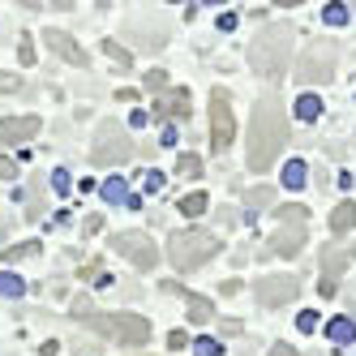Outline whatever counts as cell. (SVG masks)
Returning <instances> with one entry per match:
<instances>
[{
	"label": "cell",
	"mask_w": 356,
	"mask_h": 356,
	"mask_svg": "<svg viewBox=\"0 0 356 356\" xmlns=\"http://www.w3.org/2000/svg\"><path fill=\"white\" fill-rule=\"evenodd\" d=\"M352 258H356V249L352 245H343V241H335V245H326L322 249V296H335L339 292V275L352 266Z\"/></svg>",
	"instance_id": "obj_10"
},
{
	"label": "cell",
	"mask_w": 356,
	"mask_h": 356,
	"mask_svg": "<svg viewBox=\"0 0 356 356\" xmlns=\"http://www.w3.org/2000/svg\"><path fill=\"white\" fill-rule=\"evenodd\" d=\"M159 185H163V172H150V176H146V189H150V193H155Z\"/></svg>",
	"instance_id": "obj_36"
},
{
	"label": "cell",
	"mask_w": 356,
	"mask_h": 356,
	"mask_svg": "<svg viewBox=\"0 0 356 356\" xmlns=\"http://www.w3.org/2000/svg\"><path fill=\"white\" fill-rule=\"evenodd\" d=\"M211 318H215V305H211L207 296L189 292V322H211Z\"/></svg>",
	"instance_id": "obj_17"
},
{
	"label": "cell",
	"mask_w": 356,
	"mask_h": 356,
	"mask_svg": "<svg viewBox=\"0 0 356 356\" xmlns=\"http://www.w3.org/2000/svg\"><path fill=\"white\" fill-rule=\"evenodd\" d=\"M270 202H275V189H270V185H262V189H253V193H249V207H253V211L270 207Z\"/></svg>",
	"instance_id": "obj_25"
},
{
	"label": "cell",
	"mask_w": 356,
	"mask_h": 356,
	"mask_svg": "<svg viewBox=\"0 0 356 356\" xmlns=\"http://www.w3.org/2000/svg\"><path fill=\"white\" fill-rule=\"evenodd\" d=\"M39 134V116H5L0 120V146H22Z\"/></svg>",
	"instance_id": "obj_12"
},
{
	"label": "cell",
	"mask_w": 356,
	"mask_h": 356,
	"mask_svg": "<svg viewBox=\"0 0 356 356\" xmlns=\"http://www.w3.org/2000/svg\"><path fill=\"white\" fill-rule=\"evenodd\" d=\"M73 318H78L82 326H90V330H99L104 339H116L120 348L150 343V322L146 318H138V314H104V309H95L90 296L73 300Z\"/></svg>",
	"instance_id": "obj_2"
},
{
	"label": "cell",
	"mask_w": 356,
	"mask_h": 356,
	"mask_svg": "<svg viewBox=\"0 0 356 356\" xmlns=\"http://www.w3.org/2000/svg\"><path fill=\"white\" fill-rule=\"evenodd\" d=\"M138 356H150V352H138Z\"/></svg>",
	"instance_id": "obj_38"
},
{
	"label": "cell",
	"mask_w": 356,
	"mask_h": 356,
	"mask_svg": "<svg viewBox=\"0 0 356 356\" xmlns=\"http://www.w3.org/2000/svg\"><path fill=\"white\" fill-rule=\"evenodd\" d=\"M305 207H284L279 211V232L266 241L270 253H279V258H296V253L305 249Z\"/></svg>",
	"instance_id": "obj_6"
},
{
	"label": "cell",
	"mask_w": 356,
	"mask_h": 356,
	"mask_svg": "<svg viewBox=\"0 0 356 356\" xmlns=\"http://www.w3.org/2000/svg\"><path fill=\"white\" fill-rule=\"evenodd\" d=\"M193 352H197V356H215V352H219V343H215V339H197V343H193Z\"/></svg>",
	"instance_id": "obj_29"
},
{
	"label": "cell",
	"mask_w": 356,
	"mask_h": 356,
	"mask_svg": "<svg viewBox=\"0 0 356 356\" xmlns=\"http://www.w3.org/2000/svg\"><path fill=\"white\" fill-rule=\"evenodd\" d=\"M296 326L305 330V335H314V330H318V314H314V309H300V314H296Z\"/></svg>",
	"instance_id": "obj_27"
},
{
	"label": "cell",
	"mask_w": 356,
	"mask_h": 356,
	"mask_svg": "<svg viewBox=\"0 0 356 356\" xmlns=\"http://www.w3.org/2000/svg\"><path fill=\"white\" fill-rule=\"evenodd\" d=\"M236 138V120H232V99L227 90H211V146L227 150Z\"/></svg>",
	"instance_id": "obj_9"
},
{
	"label": "cell",
	"mask_w": 356,
	"mask_h": 356,
	"mask_svg": "<svg viewBox=\"0 0 356 356\" xmlns=\"http://www.w3.org/2000/svg\"><path fill=\"white\" fill-rule=\"evenodd\" d=\"M352 227H356V202H339V207L330 211V232L343 236V232H352Z\"/></svg>",
	"instance_id": "obj_15"
},
{
	"label": "cell",
	"mask_w": 356,
	"mask_h": 356,
	"mask_svg": "<svg viewBox=\"0 0 356 356\" xmlns=\"http://www.w3.org/2000/svg\"><path fill=\"white\" fill-rule=\"evenodd\" d=\"M266 356H296V348H292V343H275Z\"/></svg>",
	"instance_id": "obj_35"
},
{
	"label": "cell",
	"mask_w": 356,
	"mask_h": 356,
	"mask_svg": "<svg viewBox=\"0 0 356 356\" xmlns=\"http://www.w3.org/2000/svg\"><path fill=\"white\" fill-rule=\"evenodd\" d=\"M215 249H219V241H215L211 232L189 227V232H172V241H168V258H172L176 270H197L207 258H215Z\"/></svg>",
	"instance_id": "obj_4"
},
{
	"label": "cell",
	"mask_w": 356,
	"mask_h": 356,
	"mask_svg": "<svg viewBox=\"0 0 356 356\" xmlns=\"http://www.w3.org/2000/svg\"><path fill=\"white\" fill-rule=\"evenodd\" d=\"M292 22H270L253 35L249 43V65L253 73H262V78H279V73H288V56H292Z\"/></svg>",
	"instance_id": "obj_3"
},
{
	"label": "cell",
	"mask_w": 356,
	"mask_h": 356,
	"mask_svg": "<svg viewBox=\"0 0 356 356\" xmlns=\"http://www.w3.org/2000/svg\"><path fill=\"white\" fill-rule=\"evenodd\" d=\"M17 56H22V65H35V47H31V39H22V47H17Z\"/></svg>",
	"instance_id": "obj_32"
},
{
	"label": "cell",
	"mask_w": 356,
	"mask_h": 356,
	"mask_svg": "<svg viewBox=\"0 0 356 356\" xmlns=\"http://www.w3.org/2000/svg\"><path fill=\"white\" fill-rule=\"evenodd\" d=\"M13 176H17V163L5 155V159H0V181H13Z\"/></svg>",
	"instance_id": "obj_30"
},
{
	"label": "cell",
	"mask_w": 356,
	"mask_h": 356,
	"mask_svg": "<svg viewBox=\"0 0 356 356\" xmlns=\"http://www.w3.org/2000/svg\"><path fill=\"white\" fill-rule=\"evenodd\" d=\"M22 288L26 284H22L13 270H0V296H22Z\"/></svg>",
	"instance_id": "obj_21"
},
{
	"label": "cell",
	"mask_w": 356,
	"mask_h": 356,
	"mask_svg": "<svg viewBox=\"0 0 356 356\" xmlns=\"http://www.w3.org/2000/svg\"><path fill=\"white\" fill-rule=\"evenodd\" d=\"M104 202H112V207L129 202V193H124V181H108V185H104Z\"/></svg>",
	"instance_id": "obj_23"
},
{
	"label": "cell",
	"mask_w": 356,
	"mask_h": 356,
	"mask_svg": "<svg viewBox=\"0 0 356 356\" xmlns=\"http://www.w3.org/2000/svg\"><path fill=\"white\" fill-rule=\"evenodd\" d=\"M296 292H300V284L292 275H266V279L253 284V296H258V305H266V309H279V305L296 300Z\"/></svg>",
	"instance_id": "obj_11"
},
{
	"label": "cell",
	"mask_w": 356,
	"mask_h": 356,
	"mask_svg": "<svg viewBox=\"0 0 356 356\" xmlns=\"http://www.w3.org/2000/svg\"><path fill=\"white\" fill-rule=\"evenodd\" d=\"M134 138H129V129L124 124H116V120H104L95 129V146H90V163H99V168H116V163H129L134 159Z\"/></svg>",
	"instance_id": "obj_5"
},
{
	"label": "cell",
	"mask_w": 356,
	"mask_h": 356,
	"mask_svg": "<svg viewBox=\"0 0 356 356\" xmlns=\"http://www.w3.org/2000/svg\"><path fill=\"white\" fill-rule=\"evenodd\" d=\"M69 185H73L69 172H52V189H56V193H69Z\"/></svg>",
	"instance_id": "obj_28"
},
{
	"label": "cell",
	"mask_w": 356,
	"mask_h": 356,
	"mask_svg": "<svg viewBox=\"0 0 356 356\" xmlns=\"http://www.w3.org/2000/svg\"><path fill=\"white\" fill-rule=\"evenodd\" d=\"M112 249L129 266H138V270H150V266L159 262V249H155V241H150L146 232H116L112 236Z\"/></svg>",
	"instance_id": "obj_8"
},
{
	"label": "cell",
	"mask_w": 356,
	"mask_h": 356,
	"mask_svg": "<svg viewBox=\"0 0 356 356\" xmlns=\"http://www.w3.org/2000/svg\"><path fill=\"white\" fill-rule=\"evenodd\" d=\"M176 172H181L185 181H197V176H202V159L197 155H181V159H176Z\"/></svg>",
	"instance_id": "obj_19"
},
{
	"label": "cell",
	"mask_w": 356,
	"mask_h": 356,
	"mask_svg": "<svg viewBox=\"0 0 356 356\" xmlns=\"http://www.w3.org/2000/svg\"><path fill=\"white\" fill-rule=\"evenodd\" d=\"M296 116H300V120H318V116H322V99H318V95H300V99H296Z\"/></svg>",
	"instance_id": "obj_18"
},
{
	"label": "cell",
	"mask_w": 356,
	"mask_h": 356,
	"mask_svg": "<svg viewBox=\"0 0 356 356\" xmlns=\"http://www.w3.org/2000/svg\"><path fill=\"white\" fill-rule=\"evenodd\" d=\"M31 253H39V241H26V245H13V249H5V262L13 266L17 258H31Z\"/></svg>",
	"instance_id": "obj_24"
},
{
	"label": "cell",
	"mask_w": 356,
	"mask_h": 356,
	"mask_svg": "<svg viewBox=\"0 0 356 356\" xmlns=\"http://www.w3.org/2000/svg\"><path fill=\"white\" fill-rule=\"evenodd\" d=\"M288 142V112H284V99L279 95H262L253 104V116H249V146H245V159H249V172H270L279 150Z\"/></svg>",
	"instance_id": "obj_1"
},
{
	"label": "cell",
	"mask_w": 356,
	"mask_h": 356,
	"mask_svg": "<svg viewBox=\"0 0 356 356\" xmlns=\"http://www.w3.org/2000/svg\"><path fill=\"white\" fill-rule=\"evenodd\" d=\"M207 207H211L207 193H189V197H181V215H202Z\"/></svg>",
	"instance_id": "obj_20"
},
{
	"label": "cell",
	"mask_w": 356,
	"mask_h": 356,
	"mask_svg": "<svg viewBox=\"0 0 356 356\" xmlns=\"http://www.w3.org/2000/svg\"><path fill=\"white\" fill-rule=\"evenodd\" d=\"M335 65H339V47L335 43H314V47H305V56L296 65V78L305 86H318V82H330L335 78Z\"/></svg>",
	"instance_id": "obj_7"
},
{
	"label": "cell",
	"mask_w": 356,
	"mask_h": 356,
	"mask_svg": "<svg viewBox=\"0 0 356 356\" xmlns=\"http://www.w3.org/2000/svg\"><path fill=\"white\" fill-rule=\"evenodd\" d=\"M146 82H150V90H168V73H159V69H155Z\"/></svg>",
	"instance_id": "obj_33"
},
{
	"label": "cell",
	"mask_w": 356,
	"mask_h": 356,
	"mask_svg": "<svg viewBox=\"0 0 356 356\" xmlns=\"http://www.w3.org/2000/svg\"><path fill=\"white\" fill-rule=\"evenodd\" d=\"M168 348L181 352V348H185V330H172V335H168Z\"/></svg>",
	"instance_id": "obj_34"
},
{
	"label": "cell",
	"mask_w": 356,
	"mask_h": 356,
	"mask_svg": "<svg viewBox=\"0 0 356 356\" xmlns=\"http://www.w3.org/2000/svg\"><path fill=\"white\" fill-rule=\"evenodd\" d=\"M108 56H112V60H116L120 69H124V65H129V52H124V47H116V43H108Z\"/></svg>",
	"instance_id": "obj_31"
},
{
	"label": "cell",
	"mask_w": 356,
	"mask_h": 356,
	"mask_svg": "<svg viewBox=\"0 0 356 356\" xmlns=\"http://www.w3.org/2000/svg\"><path fill=\"white\" fill-rule=\"evenodd\" d=\"M326 339H330V343H352V339H356V322H352V318L326 322Z\"/></svg>",
	"instance_id": "obj_16"
},
{
	"label": "cell",
	"mask_w": 356,
	"mask_h": 356,
	"mask_svg": "<svg viewBox=\"0 0 356 356\" xmlns=\"http://www.w3.org/2000/svg\"><path fill=\"white\" fill-rule=\"evenodd\" d=\"M43 43H47V47H52V52H56V56H65L69 65H82V69H86V52H82V47H78V43H73V39H69L65 31H47V35H43Z\"/></svg>",
	"instance_id": "obj_14"
},
{
	"label": "cell",
	"mask_w": 356,
	"mask_h": 356,
	"mask_svg": "<svg viewBox=\"0 0 356 356\" xmlns=\"http://www.w3.org/2000/svg\"><path fill=\"white\" fill-rule=\"evenodd\" d=\"M284 181H288V189L305 185V163H300V159H288V168H284Z\"/></svg>",
	"instance_id": "obj_22"
},
{
	"label": "cell",
	"mask_w": 356,
	"mask_h": 356,
	"mask_svg": "<svg viewBox=\"0 0 356 356\" xmlns=\"http://www.w3.org/2000/svg\"><path fill=\"white\" fill-rule=\"evenodd\" d=\"M155 120H168V116H185L189 120V90H163V99L155 104V112H150Z\"/></svg>",
	"instance_id": "obj_13"
},
{
	"label": "cell",
	"mask_w": 356,
	"mask_h": 356,
	"mask_svg": "<svg viewBox=\"0 0 356 356\" xmlns=\"http://www.w3.org/2000/svg\"><path fill=\"white\" fill-rule=\"evenodd\" d=\"M99 227H104V219H99V215H90V219H86V227H82V232L90 236V232H99Z\"/></svg>",
	"instance_id": "obj_37"
},
{
	"label": "cell",
	"mask_w": 356,
	"mask_h": 356,
	"mask_svg": "<svg viewBox=\"0 0 356 356\" xmlns=\"http://www.w3.org/2000/svg\"><path fill=\"white\" fill-rule=\"evenodd\" d=\"M322 17L330 22V26H343V22H348V5H339V0H335V5H326Z\"/></svg>",
	"instance_id": "obj_26"
}]
</instances>
